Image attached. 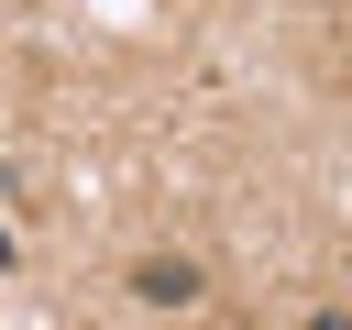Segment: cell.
Segmentation results:
<instances>
[{
    "mask_svg": "<svg viewBox=\"0 0 352 330\" xmlns=\"http://www.w3.org/2000/svg\"><path fill=\"white\" fill-rule=\"evenodd\" d=\"M132 297H143V308H187V297H198V264H187V253H154V264H132Z\"/></svg>",
    "mask_w": 352,
    "mask_h": 330,
    "instance_id": "obj_1",
    "label": "cell"
},
{
    "mask_svg": "<svg viewBox=\"0 0 352 330\" xmlns=\"http://www.w3.org/2000/svg\"><path fill=\"white\" fill-rule=\"evenodd\" d=\"M0 275H11V231H0Z\"/></svg>",
    "mask_w": 352,
    "mask_h": 330,
    "instance_id": "obj_2",
    "label": "cell"
}]
</instances>
